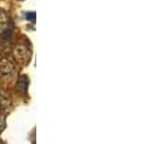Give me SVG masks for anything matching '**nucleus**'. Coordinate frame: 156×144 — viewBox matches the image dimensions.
I'll list each match as a JSON object with an SVG mask.
<instances>
[{"label": "nucleus", "instance_id": "6", "mask_svg": "<svg viewBox=\"0 0 156 144\" xmlns=\"http://www.w3.org/2000/svg\"><path fill=\"white\" fill-rule=\"evenodd\" d=\"M5 127H6V117L4 114L0 113V133L5 130Z\"/></svg>", "mask_w": 156, "mask_h": 144}, {"label": "nucleus", "instance_id": "4", "mask_svg": "<svg viewBox=\"0 0 156 144\" xmlns=\"http://www.w3.org/2000/svg\"><path fill=\"white\" fill-rule=\"evenodd\" d=\"M28 84H29V79H28L26 75H22V76L18 79V82H17V90L21 91V92L24 95V93L27 92Z\"/></svg>", "mask_w": 156, "mask_h": 144}, {"label": "nucleus", "instance_id": "5", "mask_svg": "<svg viewBox=\"0 0 156 144\" xmlns=\"http://www.w3.org/2000/svg\"><path fill=\"white\" fill-rule=\"evenodd\" d=\"M9 17H7V15L0 9V33L2 32V31H5L9 26Z\"/></svg>", "mask_w": 156, "mask_h": 144}, {"label": "nucleus", "instance_id": "2", "mask_svg": "<svg viewBox=\"0 0 156 144\" xmlns=\"http://www.w3.org/2000/svg\"><path fill=\"white\" fill-rule=\"evenodd\" d=\"M13 56L15 58L17 59L18 63L21 64H27L29 61H30V57H32V52L30 50L24 46V45H18L15 47L13 50Z\"/></svg>", "mask_w": 156, "mask_h": 144}, {"label": "nucleus", "instance_id": "3", "mask_svg": "<svg viewBox=\"0 0 156 144\" xmlns=\"http://www.w3.org/2000/svg\"><path fill=\"white\" fill-rule=\"evenodd\" d=\"M11 108V99L2 92H0V113L4 114Z\"/></svg>", "mask_w": 156, "mask_h": 144}, {"label": "nucleus", "instance_id": "1", "mask_svg": "<svg viewBox=\"0 0 156 144\" xmlns=\"http://www.w3.org/2000/svg\"><path fill=\"white\" fill-rule=\"evenodd\" d=\"M16 74V69L12 62L9 59H1L0 61V80L10 81L13 79Z\"/></svg>", "mask_w": 156, "mask_h": 144}]
</instances>
